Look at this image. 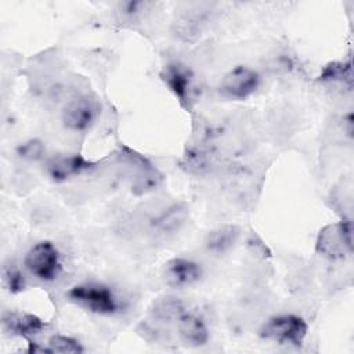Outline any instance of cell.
<instances>
[{"mask_svg":"<svg viewBox=\"0 0 354 354\" xmlns=\"http://www.w3.org/2000/svg\"><path fill=\"white\" fill-rule=\"evenodd\" d=\"M93 166V162L77 153L55 155L47 160L46 173L53 181L62 183L90 170Z\"/></svg>","mask_w":354,"mask_h":354,"instance_id":"cell-8","label":"cell"},{"mask_svg":"<svg viewBox=\"0 0 354 354\" xmlns=\"http://www.w3.org/2000/svg\"><path fill=\"white\" fill-rule=\"evenodd\" d=\"M3 281H4L6 288L11 293H19L25 288V278H24L22 272L12 264L4 266V268H3Z\"/></svg>","mask_w":354,"mask_h":354,"instance_id":"cell-18","label":"cell"},{"mask_svg":"<svg viewBox=\"0 0 354 354\" xmlns=\"http://www.w3.org/2000/svg\"><path fill=\"white\" fill-rule=\"evenodd\" d=\"M238 238L239 228L236 225L228 224L212 230L205 239V245L209 252L214 254H224L234 248Z\"/></svg>","mask_w":354,"mask_h":354,"instance_id":"cell-14","label":"cell"},{"mask_svg":"<svg viewBox=\"0 0 354 354\" xmlns=\"http://www.w3.org/2000/svg\"><path fill=\"white\" fill-rule=\"evenodd\" d=\"M119 159L130 180L131 191L136 194L149 192L162 181V176L158 169L138 152L123 148Z\"/></svg>","mask_w":354,"mask_h":354,"instance_id":"cell-2","label":"cell"},{"mask_svg":"<svg viewBox=\"0 0 354 354\" xmlns=\"http://www.w3.org/2000/svg\"><path fill=\"white\" fill-rule=\"evenodd\" d=\"M185 311L184 301L176 296H160L149 307L152 319L158 322L177 321Z\"/></svg>","mask_w":354,"mask_h":354,"instance_id":"cell-13","label":"cell"},{"mask_svg":"<svg viewBox=\"0 0 354 354\" xmlns=\"http://www.w3.org/2000/svg\"><path fill=\"white\" fill-rule=\"evenodd\" d=\"M260 84L259 73L248 66H235L230 69L218 84V91L230 100H245L252 95Z\"/></svg>","mask_w":354,"mask_h":354,"instance_id":"cell-6","label":"cell"},{"mask_svg":"<svg viewBox=\"0 0 354 354\" xmlns=\"http://www.w3.org/2000/svg\"><path fill=\"white\" fill-rule=\"evenodd\" d=\"M3 328L11 335L28 339L40 333L46 328V322L29 313H6L3 315Z\"/></svg>","mask_w":354,"mask_h":354,"instance_id":"cell-11","label":"cell"},{"mask_svg":"<svg viewBox=\"0 0 354 354\" xmlns=\"http://www.w3.org/2000/svg\"><path fill=\"white\" fill-rule=\"evenodd\" d=\"M317 252L328 259H343L353 252V227L351 221L343 220L326 225L319 231L317 239Z\"/></svg>","mask_w":354,"mask_h":354,"instance_id":"cell-5","label":"cell"},{"mask_svg":"<svg viewBox=\"0 0 354 354\" xmlns=\"http://www.w3.org/2000/svg\"><path fill=\"white\" fill-rule=\"evenodd\" d=\"M187 209L183 207L181 205H173L163 210L155 220L153 225L160 231L162 234H171L180 230V227L185 223L187 220Z\"/></svg>","mask_w":354,"mask_h":354,"instance_id":"cell-15","label":"cell"},{"mask_svg":"<svg viewBox=\"0 0 354 354\" xmlns=\"http://www.w3.org/2000/svg\"><path fill=\"white\" fill-rule=\"evenodd\" d=\"M26 270L40 281H54L62 270L58 250L48 241H41L33 245L25 256Z\"/></svg>","mask_w":354,"mask_h":354,"instance_id":"cell-4","label":"cell"},{"mask_svg":"<svg viewBox=\"0 0 354 354\" xmlns=\"http://www.w3.org/2000/svg\"><path fill=\"white\" fill-rule=\"evenodd\" d=\"M180 337L189 346H203L209 340V330L205 321L192 313H184L177 321Z\"/></svg>","mask_w":354,"mask_h":354,"instance_id":"cell-12","label":"cell"},{"mask_svg":"<svg viewBox=\"0 0 354 354\" xmlns=\"http://www.w3.org/2000/svg\"><path fill=\"white\" fill-rule=\"evenodd\" d=\"M17 153L26 160H37L44 155V147L39 140H29L17 148Z\"/></svg>","mask_w":354,"mask_h":354,"instance_id":"cell-19","label":"cell"},{"mask_svg":"<svg viewBox=\"0 0 354 354\" xmlns=\"http://www.w3.org/2000/svg\"><path fill=\"white\" fill-rule=\"evenodd\" d=\"M307 335L306 321L295 314H281L268 318L260 328V336L279 344L299 346Z\"/></svg>","mask_w":354,"mask_h":354,"instance_id":"cell-3","label":"cell"},{"mask_svg":"<svg viewBox=\"0 0 354 354\" xmlns=\"http://www.w3.org/2000/svg\"><path fill=\"white\" fill-rule=\"evenodd\" d=\"M202 275L201 266L189 259L184 257H174L170 259L162 271L163 281L166 285L171 288H185L196 281H199Z\"/></svg>","mask_w":354,"mask_h":354,"instance_id":"cell-9","label":"cell"},{"mask_svg":"<svg viewBox=\"0 0 354 354\" xmlns=\"http://www.w3.org/2000/svg\"><path fill=\"white\" fill-rule=\"evenodd\" d=\"M68 299L95 314H113L119 308L118 299L112 289L102 283H80L68 290Z\"/></svg>","mask_w":354,"mask_h":354,"instance_id":"cell-1","label":"cell"},{"mask_svg":"<svg viewBox=\"0 0 354 354\" xmlns=\"http://www.w3.org/2000/svg\"><path fill=\"white\" fill-rule=\"evenodd\" d=\"M162 79L183 104L189 101V94L192 88V73L185 65L180 62H171L166 65L162 72Z\"/></svg>","mask_w":354,"mask_h":354,"instance_id":"cell-10","label":"cell"},{"mask_svg":"<svg viewBox=\"0 0 354 354\" xmlns=\"http://www.w3.org/2000/svg\"><path fill=\"white\" fill-rule=\"evenodd\" d=\"M48 350L50 353H62V354H79L83 353L82 344L69 336L64 335H54L48 340Z\"/></svg>","mask_w":354,"mask_h":354,"instance_id":"cell-17","label":"cell"},{"mask_svg":"<svg viewBox=\"0 0 354 354\" xmlns=\"http://www.w3.org/2000/svg\"><path fill=\"white\" fill-rule=\"evenodd\" d=\"M324 82H340V83H348L351 87L353 82V71H351V62H332L326 65L319 76Z\"/></svg>","mask_w":354,"mask_h":354,"instance_id":"cell-16","label":"cell"},{"mask_svg":"<svg viewBox=\"0 0 354 354\" xmlns=\"http://www.w3.org/2000/svg\"><path fill=\"white\" fill-rule=\"evenodd\" d=\"M98 115V102L87 94L71 98L62 108L61 119L66 129L83 131L88 129Z\"/></svg>","mask_w":354,"mask_h":354,"instance_id":"cell-7","label":"cell"}]
</instances>
